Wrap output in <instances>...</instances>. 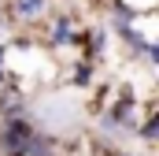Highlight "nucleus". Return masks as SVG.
<instances>
[{
	"instance_id": "nucleus-1",
	"label": "nucleus",
	"mask_w": 159,
	"mask_h": 156,
	"mask_svg": "<svg viewBox=\"0 0 159 156\" xmlns=\"http://www.w3.org/2000/svg\"><path fill=\"white\" fill-rule=\"evenodd\" d=\"M34 134H37V126H34L26 115L0 119V156H22V149L30 145Z\"/></svg>"
},
{
	"instance_id": "nucleus-2",
	"label": "nucleus",
	"mask_w": 159,
	"mask_h": 156,
	"mask_svg": "<svg viewBox=\"0 0 159 156\" xmlns=\"http://www.w3.org/2000/svg\"><path fill=\"white\" fill-rule=\"evenodd\" d=\"M81 41V26L63 11V15H56V22L48 26V45L52 48H78Z\"/></svg>"
},
{
	"instance_id": "nucleus-3",
	"label": "nucleus",
	"mask_w": 159,
	"mask_h": 156,
	"mask_svg": "<svg viewBox=\"0 0 159 156\" xmlns=\"http://www.w3.org/2000/svg\"><path fill=\"white\" fill-rule=\"evenodd\" d=\"M7 115H26V97L19 93V89H0V119Z\"/></svg>"
},
{
	"instance_id": "nucleus-4",
	"label": "nucleus",
	"mask_w": 159,
	"mask_h": 156,
	"mask_svg": "<svg viewBox=\"0 0 159 156\" xmlns=\"http://www.w3.org/2000/svg\"><path fill=\"white\" fill-rule=\"evenodd\" d=\"M44 7H48V0H11V15L22 22H37L44 15Z\"/></svg>"
},
{
	"instance_id": "nucleus-5",
	"label": "nucleus",
	"mask_w": 159,
	"mask_h": 156,
	"mask_svg": "<svg viewBox=\"0 0 159 156\" xmlns=\"http://www.w3.org/2000/svg\"><path fill=\"white\" fill-rule=\"evenodd\" d=\"M93 75H96L93 60H85V56H81L78 63H74V71H70V85H89V82H93Z\"/></svg>"
},
{
	"instance_id": "nucleus-6",
	"label": "nucleus",
	"mask_w": 159,
	"mask_h": 156,
	"mask_svg": "<svg viewBox=\"0 0 159 156\" xmlns=\"http://www.w3.org/2000/svg\"><path fill=\"white\" fill-rule=\"evenodd\" d=\"M129 4H133V0H129Z\"/></svg>"
}]
</instances>
